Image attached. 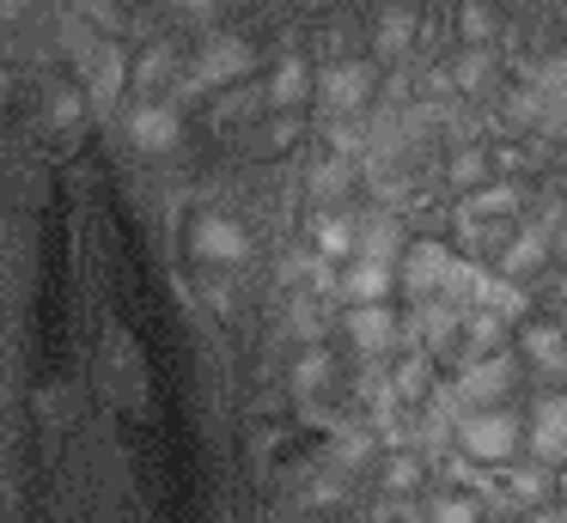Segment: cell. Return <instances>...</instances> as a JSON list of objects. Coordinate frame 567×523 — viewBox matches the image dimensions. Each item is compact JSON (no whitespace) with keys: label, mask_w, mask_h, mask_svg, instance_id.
<instances>
[{"label":"cell","mask_w":567,"mask_h":523,"mask_svg":"<svg viewBox=\"0 0 567 523\" xmlns=\"http://www.w3.org/2000/svg\"><path fill=\"white\" fill-rule=\"evenodd\" d=\"M537 262H543V238H537V231H525L518 243H506V255H501V280H513V274H530Z\"/></svg>","instance_id":"obj_18"},{"label":"cell","mask_w":567,"mask_h":523,"mask_svg":"<svg viewBox=\"0 0 567 523\" xmlns=\"http://www.w3.org/2000/svg\"><path fill=\"white\" fill-rule=\"evenodd\" d=\"M445 85H457V92H476V85H488V49H464V55H452Z\"/></svg>","instance_id":"obj_15"},{"label":"cell","mask_w":567,"mask_h":523,"mask_svg":"<svg viewBox=\"0 0 567 523\" xmlns=\"http://www.w3.org/2000/svg\"><path fill=\"white\" fill-rule=\"evenodd\" d=\"M86 61H92V104L111 109L116 92H123V55H116V43H99Z\"/></svg>","instance_id":"obj_14"},{"label":"cell","mask_w":567,"mask_h":523,"mask_svg":"<svg viewBox=\"0 0 567 523\" xmlns=\"http://www.w3.org/2000/svg\"><path fill=\"white\" fill-rule=\"evenodd\" d=\"M501 213H518V195L506 189V182H501V189H482V195H470V201H464V219H470V226H482V219H501Z\"/></svg>","instance_id":"obj_17"},{"label":"cell","mask_w":567,"mask_h":523,"mask_svg":"<svg viewBox=\"0 0 567 523\" xmlns=\"http://www.w3.org/2000/svg\"><path fill=\"white\" fill-rule=\"evenodd\" d=\"M555 493H561V499H567V469H561V474H555Z\"/></svg>","instance_id":"obj_30"},{"label":"cell","mask_w":567,"mask_h":523,"mask_svg":"<svg viewBox=\"0 0 567 523\" xmlns=\"http://www.w3.org/2000/svg\"><path fill=\"white\" fill-rule=\"evenodd\" d=\"M311 250L323 255V262H354V250H360V226H348L342 213H318L311 219Z\"/></svg>","instance_id":"obj_9"},{"label":"cell","mask_w":567,"mask_h":523,"mask_svg":"<svg viewBox=\"0 0 567 523\" xmlns=\"http://www.w3.org/2000/svg\"><path fill=\"white\" fill-rule=\"evenodd\" d=\"M189 250H196V262H245L250 238L238 219L226 213H202L196 226H189Z\"/></svg>","instance_id":"obj_4"},{"label":"cell","mask_w":567,"mask_h":523,"mask_svg":"<svg viewBox=\"0 0 567 523\" xmlns=\"http://www.w3.org/2000/svg\"><path fill=\"white\" fill-rule=\"evenodd\" d=\"M488 31H494V12L488 7H464V36H470V43H488Z\"/></svg>","instance_id":"obj_26"},{"label":"cell","mask_w":567,"mask_h":523,"mask_svg":"<svg viewBox=\"0 0 567 523\" xmlns=\"http://www.w3.org/2000/svg\"><path fill=\"white\" fill-rule=\"evenodd\" d=\"M506 493H513L518 505H537V499H549V493H555V474H549V469H513Z\"/></svg>","instance_id":"obj_19"},{"label":"cell","mask_w":567,"mask_h":523,"mask_svg":"<svg viewBox=\"0 0 567 523\" xmlns=\"http://www.w3.org/2000/svg\"><path fill=\"white\" fill-rule=\"evenodd\" d=\"M530 444H537V462H561V450H567V401H543Z\"/></svg>","instance_id":"obj_13"},{"label":"cell","mask_w":567,"mask_h":523,"mask_svg":"<svg viewBox=\"0 0 567 523\" xmlns=\"http://www.w3.org/2000/svg\"><path fill=\"white\" fill-rule=\"evenodd\" d=\"M391 286H396V274L384 262H360V255H354V262L342 268V304H348V311H360V304H384V292H391Z\"/></svg>","instance_id":"obj_8"},{"label":"cell","mask_w":567,"mask_h":523,"mask_svg":"<svg viewBox=\"0 0 567 523\" xmlns=\"http://www.w3.org/2000/svg\"><path fill=\"white\" fill-rule=\"evenodd\" d=\"M318 97L330 116H360L372 97V67L367 61H336V67L318 73Z\"/></svg>","instance_id":"obj_3"},{"label":"cell","mask_w":567,"mask_h":523,"mask_svg":"<svg viewBox=\"0 0 567 523\" xmlns=\"http://www.w3.org/2000/svg\"><path fill=\"white\" fill-rule=\"evenodd\" d=\"M360 262H384V268H391L396 262V255H403V226H396V219L391 213H367V219H360Z\"/></svg>","instance_id":"obj_11"},{"label":"cell","mask_w":567,"mask_h":523,"mask_svg":"<svg viewBox=\"0 0 567 523\" xmlns=\"http://www.w3.org/2000/svg\"><path fill=\"white\" fill-rule=\"evenodd\" d=\"M311 189H318V195H342L348 189V165H342V158H323V165L311 170Z\"/></svg>","instance_id":"obj_24"},{"label":"cell","mask_w":567,"mask_h":523,"mask_svg":"<svg viewBox=\"0 0 567 523\" xmlns=\"http://www.w3.org/2000/svg\"><path fill=\"white\" fill-rule=\"evenodd\" d=\"M482 170H488V158H482L476 146H470V153H457V158H452V177H457V182H482Z\"/></svg>","instance_id":"obj_27"},{"label":"cell","mask_w":567,"mask_h":523,"mask_svg":"<svg viewBox=\"0 0 567 523\" xmlns=\"http://www.w3.org/2000/svg\"><path fill=\"white\" fill-rule=\"evenodd\" d=\"M506 359H464V372H457V396L470 401V408H488L494 396L506 389Z\"/></svg>","instance_id":"obj_10"},{"label":"cell","mask_w":567,"mask_h":523,"mask_svg":"<svg viewBox=\"0 0 567 523\" xmlns=\"http://www.w3.org/2000/svg\"><path fill=\"white\" fill-rule=\"evenodd\" d=\"M457 438H464V450L482 462V469H501V462L518 457V420L506 408H476L457 420Z\"/></svg>","instance_id":"obj_1"},{"label":"cell","mask_w":567,"mask_h":523,"mask_svg":"<svg viewBox=\"0 0 567 523\" xmlns=\"http://www.w3.org/2000/svg\"><path fill=\"white\" fill-rule=\"evenodd\" d=\"M306 92H311V67L299 55H287V61H275L269 85H262V104H269V109H293Z\"/></svg>","instance_id":"obj_12"},{"label":"cell","mask_w":567,"mask_h":523,"mask_svg":"<svg viewBox=\"0 0 567 523\" xmlns=\"http://www.w3.org/2000/svg\"><path fill=\"white\" fill-rule=\"evenodd\" d=\"M323 377H330V353H323V347H306V353H299V365H293V389H299V396H311Z\"/></svg>","instance_id":"obj_20"},{"label":"cell","mask_w":567,"mask_h":523,"mask_svg":"<svg viewBox=\"0 0 567 523\" xmlns=\"http://www.w3.org/2000/svg\"><path fill=\"white\" fill-rule=\"evenodd\" d=\"M172 7H189V12H214V0H172Z\"/></svg>","instance_id":"obj_29"},{"label":"cell","mask_w":567,"mask_h":523,"mask_svg":"<svg viewBox=\"0 0 567 523\" xmlns=\"http://www.w3.org/2000/svg\"><path fill=\"white\" fill-rule=\"evenodd\" d=\"M525 353L537 365H567V341H561V328H530L525 335Z\"/></svg>","instance_id":"obj_21"},{"label":"cell","mask_w":567,"mask_h":523,"mask_svg":"<svg viewBox=\"0 0 567 523\" xmlns=\"http://www.w3.org/2000/svg\"><path fill=\"white\" fill-rule=\"evenodd\" d=\"M250 67H257V55H250L245 36H214V43L196 55V73H184V80H177V92H208V85H233V80H245Z\"/></svg>","instance_id":"obj_2"},{"label":"cell","mask_w":567,"mask_h":523,"mask_svg":"<svg viewBox=\"0 0 567 523\" xmlns=\"http://www.w3.org/2000/svg\"><path fill=\"white\" fill-rule=\"evenodd\" d=\"M128 140H135L141 153H172L177 146V109L159 104V97H141V104L128 109Z\"/></svg>","instance_id":"obj_6"},{"label":"cell","mask_w":567,"mask_h":523,"mask_svg":"<svg viewBox=\"0 0 567 523\" xmlns=\"http://www.w3.org/2000/svg\"><path fill=\"white\" fill-rule=\"evenodd\" d=\"M384 481H391V487H415L421 481V462L415 457H396L391 469H384Z\"/></svg>","instance_id":"obj_28"},{"label":"cell","mask_w":567,"mask_h":523,"mask_svg":"<svg viewBox=\"0 0 567 523\" xmlns=\"http://www.w3.org/2000/svg\"><path fill=\"white\" fill-rule=\"evenodd\" d=\"M561 523H567V517H561Z\"/></svg>","instance_id":"obj_31"},{"label":"cell","mask_w":567,"mask_h":523,"mask_svg":"<svg viewBox=\"0 0 567 523\" xmlns=\"http://www.w3.org/2000/svg\"><path fill=\"white\" fill-rule=\"evenodd\" d=\"M409 43V12H384V24H379V49H391V55H396V49H403Z\"/></svg>","instance_id":"obj_25"},{"label":"cell","mask_w":567,"mask_h":523,"mask_svg":"<svg viewBox=\"0 0 567 523\" xmlns=\"http://www.w3.org/2000/svg\"><path fill=\"white\" fill-rule=\"evenodd\" d=\"M391 389H396V401H415V396H427V353H403L396 359V377H391Z\"/></svg>","instance_id":"obj_16"},{"label":"cell","mask_w":567,"mask_h":523,"mask_svg":"<svg viewBox=\"0 0 567 523\" xmlns=\"http://www.w3.org/2000/svg\"><path fill=\"white\" fill-rule=\"evenodd\" d=\"M172 61H177L172 49H153V55H141V67H135V85H141V92H159V85L177 73Z\"/></svg>","instance_id":"obj_22"},{"label":"cell","mask_w":567,"mask_h":523,"mask_svg":"<svg viewBox=\"0 0 567 523\" xmlns=\"http://www.w3.org/2000/svg\"><path fill=\"white\" fill-rule=\"evenodd\" d=\"M348 341H354L367 359H384V353L396 347V316L384 311V304H360V311H348Z\"/></svg>","instance_id":"obj_7"},{"label":"cell","mask_w":567,"mask_h":523,"mask_svg":"<svg viewBox=\"0 0 567 523\" xmlns=\"http://www.w3.org/2000/svg\"><path fill=\"white\" fill-rule=\"evenodd\" d=\"M403 280H409V292H427V299H440L445 292V280H452V268H457V255L445 250V243H433V238H421V243H409L403 250Z\"/></svg>","instance_id":"obj_5"},{"label":"cell","mask_w":567,"mask_h":523,"mask_svg":"<svg viewBox=\"0 0 567 523\" xmlns=\"http://www.w3.org/2000/svg\"><path fill=\"white\" fill-rule=\"evenodd\" d=\"M433 523H476V499H470V493L433 499Z\"/></svg>","instance_id":"obj_23"}]
</instances>
